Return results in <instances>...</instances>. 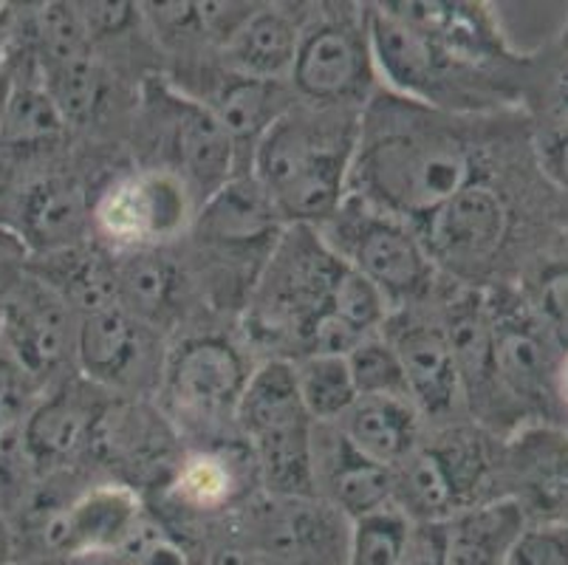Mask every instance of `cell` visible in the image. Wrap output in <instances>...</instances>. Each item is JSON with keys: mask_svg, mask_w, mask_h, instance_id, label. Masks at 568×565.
Listing matches in <instances>:
<instances>
[{"mask_svg": "<svg viewBox=\"0 0 568 565\" xmlns=\"http://www.w3.org/2000/svg\"><path fill=\"white\" fill-rule=\"evenodd\" d=\"M473 170L462 133L422 102L382 93L359 117L348 181L374 210L418 224L473 184Z\"/></svg>", "mask_w": 568, "mask_h": 565, "instance_id": "cell-1", "label": "cell"}, {"mask_svg": "<svg viewBox=\"0 0 568 565\" xmlns=\"http://www.w3.org/2000/svg\"><path fill=\"white\" fill-rule=\"evenodd\" d=\"M359 119L288 108L252 155L255 179L294 226L328 221L343 204Z\"/></svg>", "mask_w": 568, "mask_h": 565, "instance_id": "cell-2", "label": "cell"}, {"mask_svg": "<svg viewBox=\"0 0 568 565\" xmlns=\"http://www.w3.org/2000/svg\"><path fill=\"white\" fill-rule=\"evenodd\" d=\"M237 422L257 455L263 484L277 497L314 495V433L294 365L268 360L250 373L237 398Z\"/></svg>", "mask_w": 568, "mask_h": 565, "instance_id": "cell-3", "label": "cell"}, {"mask_svg": "<svg viewBox=\"0 0 568 565\" xmlns=\"http://www.w3.org/2000/svg\"><path fill=\"white\" fill-rule=\"evenodd\" d=\"M328 246L339 261L371 280L387 305L418 297L430 283V258L399 218L348 199L328 218Z\"/></svg>", "mask_w": 568, "mask_h": 565, "instance_id": "cell-4", "label": "cell"}, {"mask_svg": "<svg viewBox=\"0 0 568 565\" xmlns=\"http://www.w3.org/2000/svg\"><path fill=\"white\" fill-rule=\"evenodd\" d=\"M320 238V235H317ZM312 226H294L277 246L263 289L261 317L275 334H292L308 345L314 325L332 314L334 283L343 261L325 241H317Z\"/></svg>", "mask_w": 568, "mask_h": 565, "instance_id": "cell-5", "label": "cell"}, {"mask_svg": "<svg viewBox=\"0 0 568 565\" xmlns=\"http://www.w3.org/2000/svg\"><path fill=\"white\" fill-rule=\"evenodd\" d=\"M142 521L139 497L128 486H97L54 512L34 535L38 557H63L85 563L119 554Z\"/></svg>", "mask_w": 568, "mask_h": 565, "instance_id": "cell-6", "label": "cell"}, {"mask_svg": "<svg viewBox=\"0 0 568 565\" xmlns=\"http://www.w3.org/2000/svg\"><path fill=\"white\" fill-rule=\"evenodd\" d=\"M187 181L170 170H144L113 184L97 206V224L122 246L168 241L187 224Z\"/></svg>", "mask_w": 568, "mask_h": 565, "instance_id": "cell-7", "label": "cell"}, {"mask_svg": "<svg viewBox=\"0 0 568 565\" xmlns=\"http://www.w3.org/2000/svg\"><path fill=\"white\" fill-rule=\"evenodd\" d=\"M354 521L312 497H277L257 517L261 557L277 565H348Z\"/></svg>", "mask_w": 568, "mask_h": 565, "instance_id": "cell-8", "label": "cell"}, {"mask_svg": "<svg viewBox=\"0 0 568 565\" xmlns=\"http://www.w3.org/2000/svg\"><path fill=\"white\" fill-rule=\"evenodd\" d=\"M365 29L345 20H320L301 31L292 65L294 88L312 105H345L363 93L371 60Z\"/></svg>", "mask_w": 568, "mask_h": 565, "instance_id": "cell-9", "label": "cell"}, {"mask_svg": "<svg viewBox=\"0 0 568 565\" xmlns=\"http://www.w3.org/2000/svg\"><path fill=\"white\" fill-rule=\"evenodd\" d=\"M365 38L379 71L405 100L422 105L442 102V93L450 88L453 77H475L473 71L456 65L450 57H444L422 31L396 18L385 3L365 18Z\"/></svg>", "mask_w": 568, "mask_h": 565, "instance_id": "cell-10", "label": "cell"}, {"mask_svg": "<svg viewBox=\"0 0 568 565\" xmlns=\"http://www.w3.org/2000/svg\"><path fill=\"white\" fill-rule=\"evenodd\" d=\"M396 18L422 31L444 57H450L462 69L478 71L489 65L524 69L529 60L515 54L500 34L498 20L481 3H385Z\"/></svg>", "mask_w": 568, "mask_h": 565, "instance_id": "cell-11", "label": "cell"}, {"mask_svg": "<svg viewBox=\"0 0 568 565\" xmlns=\"http://www.w3.org/2000/svg\"><path fill=\"white\" fill-rule=\"evenodd\" d=\"M418 230H422L418 241L425 246L427 258L436 255L456 263L487 261L498 252L509 232V210L498 190L484 181H473L447 204L422 218Z\"/></svg>", "mask_w": 568, "mask_h": 565, "instance_id": "cell-12", "label": "cell"}, {"mask_svg": "<svg viewBox=\"0 0 568 565\" xmlns=\"http://www.w3.org/2000/svg\"><path fill=\"white\" fill-rule=\"evenodd\" d=\"M0 342L34 380L45 376L71 342L69 305L43 280L23 278L0 305Z\"/></svg>", "mask_w": 568, "mask_h": 565, "instance_id": "cell-13", "label": "cell"}, {"mask_svg": "<svg viewBox=\"0 0 568 565\" xmlns=\"http://www.w3.org/2000/svg\"><path fill=\"white\" fill-rule=\"evenodd\" d=\"M246 380L250 373L244 360L221 336L187 340L168 365V393L182 411L195 416H215L226 407H237Z\"/></svg>", "mask_w": 568, "mask_h": 565, "instance_id": "cell-14", "label": "cell"}, {"mask_svg": "<svg viewBox=\"0 0 568 565\" xmlns=\"http://www.w3.org/2000/svg\"><path fill=\"white\" fill-rule=\"evenodd\" d=\"M493 334V376L518 402L549 407L555 396L557 356L551 354L555 336L546 325L524 311H504L489 317Z\"/></svg>", "mask_w": 568, "mask_h": 565, "instance_id": "cell-15", "label": "cell"}, {"mask_svg": "<svg viewBox=\"0 0 568 565\" xmlns=\"http://www.w3.org/2000/svg\"><path fill=\"white\" fill-rule=\"evenodd\" d=\"M164 119H168L170 148L187 175L184 181H193L213 195L232 179L230 170L235 164V148L226 137L224 124L219 122L213 108L187 97H170L164 102Z\"/></svg>", "mask_w": 568, "mask_h": 565, "instance_id": "cell-16", "label": "cell"}, {"mask_svg": "<svg viewBox=\"0 0 568 565\" xmlns=\"http://www.w3.org/2000/svg\"><path fill=\"white\" fill-rule=\"evenodd\" d=\"M77 362L88 380L122 385L133 376L144 356L142 325L122 305L82 314L74 336Z\"/></svg>", "mask_w": 568, "mask_h": 565, "instance_id": "cell-17", "label": "cell"}, {"mask_svg": "<svg viewBox=\"0 0 568 565\" xmlns=\"http://www.w3.org/2000/svg\"><path fill=\"white\" fill-rule=\"evenodd\" d=\"M407 391L430 416H447L462 396V373L447 334L427 325H407L394 342Z\"/></svg>", "mask_w": 568, "mask_h": 565, "instance_id": "cell-18", "label": "cell"}, {"mask_svg": "<svg viewBox=\"0 0 568 565\" xmlns=\"http://www.w3.org/2000/svg\"><path fill=\"white\" fill-rule=\"evenodd\" d=\"M100 416L102 413L77 387H63L43 398L20 430V442L34 470L63 464L82 444H91Z\"/></svg>", "mask_w": 568, "mask_h": 565, "instance_id": "cell-19", "label": "cell"}, {"mask_svg": "<svg viewBox=\"0 0 568 565\" xmlns=\"http://www.w3.org/2000/svg\"><path fill=\"white\" fill-rule=\"evenodd\" d=\"M524 528V506L515 497L458 512L444 523L447 565H504Z\"/></svg>", "mask_w": 568, "mask_h": 565, "instance_id": "cell-20", "label": "cell"}, {"mask_svg": "<svg viewBox=\"0 0 568 565\" xmlns=\"http://www.w3.org/2000/svg\"><path fill=\"white\" fill-rule=\"evenodd\" d=\"M297 46L301 29L294 20L277 9H261L246 14L244 23L226 38L224 60L237 77L277 82L283 74H292Z\"/></svg>", "mask_w": 568, "mask_h": 565, "instance_id": "cell-21", "label": "cell"}, {"mask_svg": "<svg viewBox=\"0 0 568 565\" xmlns=\"http://www.w3.org/2000/svg\"><path fill=\"white\" fill-rule=\"evenodd\" d=\"M343 418L351 447L374 464L390 470L413 455L418 424L407 398L359 396Z\"/></svg>", "mask_w": 568, "mask_h": 565, "instance_id": "cell-22", "label": "cell"}, {"mask_svg": "<svg viewBox=\"0 0 568 565\" xmlns=\"http://www.w3.org/2000/svg\"><path fill=\"white\" fill-rule=\"evenodd\" d=\"M281 221L275 204L255 175H232L221 190L210 195L199 215V230L206 241L252 243L275 232Z\"/></svg>", "mask_w": 568, "mask_h": 565, "instance_id": "cell-23", "label": "cell"}, {"mask_svg": "<svg viewBox=\"0 0 568 565\" xmlns=\"http://www.w3.org/2000/svg\"><path fill=\"white\" fill-rule=\"evenodd\" d=\"M320 475L332 492V506H337L348 521L387 509V501L394 495L390 470L356 453L343 433L325 458L314 455V484Z\"/></svg>", "mask_w": 568, "mask_h": 565, "instance_id": "cell-24", "label": "cell"}, {"mask_svg": "<svg viewBox=\"0 0 568 565\" xmlns=\"http://www.w3.org/2000/svg\"><path fill=\"white\" fill-rule=\"evenodd\" d=\"M85 195L80 184L69 179H40L26 186L20 199V224L23 238L38 243L45 252L71 249L85 230Z\"/></svg>", "mask_w": 568, "mask_h": 565, "instance_id": "cell-25", "label": "cell"}, {"mask_svg": "<svg viewBox=\"0 0 568 565\" xmlns=\"http://www.w3.org/2000/svg\"><path fill=\"white\" fill-rule=\"evenodd\" d=\"M288 102L283 100L277 82L250 80V77H232L221 85L215 97L213 113L224 124L226 137L235 148V159L241 155V144H250L255 155L257 144L266 137V131L283 113L288 111Z\"/></svg>", "mask_w": 568, "mask_h": 565, "instance_id": "cell-26", "label": "cell"}, {"mask_svg": "<svg viewBox=\"0 0 568 565\" xmlns=\"http://www.w3.org/2000/svg\"><path fill=\"white\" fill-rule=\"evenodd\" d=\"M65 119L57 111L51 93L40 80L38 62L32 57V69H18L9 77L7 111H3V131L0 144L7 148H40L63 133Z\"/></svg>", "mask_w": 568, "mask_h": 565, "instance_id": "cell-27", "label": "cell"}, {"mask_svg": "<svg viewBox=\"0 0 568 565\" xmlns=\"http://www.w3.org/2000/svg\"><path fill=\"white\" fill-rule=\"evenodd\" d=\"M38 280H43L45 286L65 300V305H74L82 314L119 305L116 269L108 266L97 252H82L77 246L49 252Z\"/></svg>", "mask_w": 568, "mask_h": 565, "instance_id": "cell-28", "label": "cell"}, {"mask_svg": "<svg viewBox=\"0 0 568 565\" xmlns=\"http://www.w3.org/2000/svg\"><path fill=\"white\" fill-rule=\"evenodd\" d=\"M294 380L312 422L343 418L359 398L345 356L308 354L294 365Z\"/></svg>", "mask_w": 568, "mask_h": 565, "instance_id": "cell-29", "label": "cell"}, {"mask_svg": "<svg viewBox=\"0 0 568 565\" xmlns=\"http://www.w3.org/2000/svg\"><path fill=\"white\" fill-rule=\"evenodd\" d=\"M518 470L535 501L546 509H568V435H526L518 453Z\"/></svg>", "mask_w": 568, "mask_h": 565, "instance_id": "cell-30", "label": "cell"}, {"mask_svg": "<svg viewBox=\"0 0 568 565\" xmlns=\"http://www.w3.org/2000/svg\"><path fill=\"white\" fill-rule=\"evenodd\" d=\"M34 62L49 69L57 62L88 54V29L74 3H43L32 18Z\"/></svg>", "mask_w": 568, "mask_h": 565, "instance_id": "cell-31", "label": "cell"}, {"mask_svg": "<svg viewBox=\"0 0 568 565\" xmlns=\"http://www.w3.org/2000/svg\"><path fill=\"white\" fill-rule=\"evenodd\" d=\"M45 91L51 93L57 111L63 113L65 124L85 122L94 108L100 105L102 74L91 54L74 57V60L57 62L49 69H38Z\"/></svg>", "mask_w": 568, "mask_h": 565, "instance_id": "cell-32", "label": "cell"}, {"mask_svg": "<svg viewBox=\"0 0 568 565\" xmlns=\"http://www.w3.org/2000/svg\"><path fill=\"white\" fill-rule=\"evenodd\" d=\"M237 492V466L224 453H199L179 470L175 495L193 509L210 512L230 504Z\"/></svg>", "mask_w": 568, "mask_h": 565, "instance_id": "cell-33", "label": "cell"}, {"mask_svg": "<svg viewBox=\"0 0 568 565\" xmlns=\"http://www.w3.org/2000/svg\"><path fill=\"white\" fill-rule=\"evenodd\" d=\"M345 362H348L351 380H354V387L359 396L407 398V402H410L405 371H402V362L390 342L365 336V340L345 356Z\"/></svg>", "mask_w": 568, "mask_h": 565, "instance_id": "cell-34", "label": "cell"}, {"mask_svg": "<svg viewBox=\"0 0 568 565\" xmlns=\"http://www.w3.org/2000/svg\"><path fill=\"white\" fill-rule=\"evenodd\" d=\"M119 300H128L139 314H159L168 309L175 289V274L168 261L151 255V252H136L116 269Z\"/></svg>", "mask_w": 568, "mask_h": 565, "instance_id": "cell-35", "label": "cell"}, {"mask_svg": "<svg viewBox=\"0 0 568 565\" xmlns=\"http://www.w3.org/2000/svg\"><path fill=\"white\" fill-rule=\"evenodd\" d=\"M407 521L399 509H382L354 521L348 565H396Z\"/></svg>", "mask_w": 568, "mask_h": 565, "instance_id": "cell-36", "label": "cell"}, {"mask_svg": "<svg viewBox=\"0 0 568 565\" xmlns=\"http://www.w3.org/2000/svg\"><path fill=\"white\" fill-rule=\"evenodd\" d=\"M385 305L387 303L379 294V289L343 261L339 278L337 283H334V297H332L334 317H339L345 325H351L356 334L368 336L371 331L385 320Z\"/></svg>", "mask_w": 568, "mask_h": 565, "instance_id": "cell-37", "label": "cell"}, {"mask_svg": "<svg viewBox=\"0 0 568 565\" xmlns=\"http://www.w3.org/2000/svg\"><path fill=\"white\" fill-rule=\"evenodd\" d=\"M535 317L546 325L560 349H568V261L540 269L535 283Z\"/></svg>", "mask_w": 568, "mask_h": 565, "instance_id": "cell-38", "label": "cell"}, {"mask_svg": "<svg viewBox=\"0 0 568 565\" xmlns=\"http://www.w3.org/2000/svg\"><path fill=\"white\" fill-rule=\"evenodd\" d=\"M504 565H568V526L524 528Z\"/></svg>", "mask_w": 568, "mask_h": 565, "instance_id": "cell-39", "label": "cell"}, {"mask_svg": "<svg viewBox=\"0 0 568 565\" xmlns=\"http://www.w3.org/2000/svg\"><path fill=\"white\" fill-rule=\"evenodd\" d=\"M396 565H447L444 523H410Z\"/></svg>", "mask_w": 568, "mask_h": 565, "instance_id": "cell-40", "label": "cell"}, {"mask_svg": "<svg viewBox=\"0 0 568 565\" xmlns=\"http://www.w3.org/2000/svg\"><path fill=\"white\" fill-rule=\"evenodd\" d=\"M537 162L546 179L568 193V124H551L537 137Z\"/></svg>", "mask_w": 568, "mask_h": 565, "instance_id": "cell-41", "label": "cell"}, {"mask_svg": "<svg viewBox=\"0 0 568 565\" xmlns=\"http://www.w3.org/2000/svg\"><path fill=\"white\" fill-rule=\"evenodd\" d=\"M34 376L9 354V349L0 342V416L7 418L9 413L20 411L29 396Z\"/></svg>", "mask_w": 568, "mask_h": 565, "instance_id": "cell-42", "label": "cell"}, {"mask_svg": "<svg viewBox=\"0 0 568 565\" xmlns=\"http://www.w3.org/2000/svg\"><path fill=\"white\" fill-rule=\"evenodd\" d=\"M82 20H85L88 38L91 34H119L136 18V7L133 3H85L80 7Z\"/></svg>", "mask_w": 568, "mask_h": 565, "instance_id": "cell-43", "label": "cell"}, {"mask_svg": "<svg viewBox=\"0 0 568 565\" xmlns=\"http://www.w3.org/2000/svg\"><path fill=\"white\" fill-rule=\"evenodd\" d=\"M549 105L555 124H568V31H562V46L549 77Z\"/></svg>", "mask_w": 568, "mask_h": 565, "instance_id": "cell-44", "label": "cell"}, {"mask_svg": "<svg viewBox=\"0 0 568 565\" xmlns=\"http://www.w3.org/2000/svg\"><path fill=\"white\" fill-rule=\"evenodd\" d=\"M14 40V12L12 7H0V77L7 74V60Z\"/></svg>", "mask_w": 568, "mask_h": 565, "instance_id": "cell-45", "label": "cell"}, {"mask_svg": "<svg viewBox=\"0 0 568 565\" xmlns=\"http://www.w3.org/2000/svg\"><path fill=\"white\" fill-rule=\"evenodd\" d=\"M210 565H266V563L261 559V554L230 546V548H221V552H215L213 559H210Z\"/></svg>", "mask_w": 568, "mask_h": 565, "instance_id": "cell-46", "label": "cell"}, {"mask_svg": "<svg viewBox=\"0 0 568 565\" xmlns=\"http://www.w3.org/2000/svg\"><path fill=\"white\" fill-rule=\"evenodd\" d=\"M555 396H560L568 404V349L562 351L560 360H557L555 371Z\"/></svg>", "mask_w": 568, "mask_h": 565, "instance_id": "cell-47", "label": "cell"}, {"mask_svg": "<svg viewBox=\"0 0 568 565\" xmlns=\"http://www.w3.org/2000/svg\"><path fill=\"white\" fill-rule=\"evenodd\" d=\"M12 552H14L12 535L7 532V526H0V565H12Z\"/></svg>", "mask_w": 568, "mask_h": 565, "instance_id": "cell-48", "label": "cell"}, {"mask_svg": "<svg viewBox=\"0 0 568 565\" xmlns=\"http://www.w3.org/2000/svg\"><path fill=\"white\" fill-rule=\"evenodd\" d=\"M12 565H82L77 559H63V557H29L23 563H12Z\"/></svg>", "mask_w": 568, "mask_h": 565, "instance_id": "cell-49", "label": "cell"}, {"mask_svg": "<svg viewBox=\"0 0 568 565\" xmlns=\"http://www.w3.org/2000/svg\"><path fill=\"white\" fill-rule=\"evenodd\" d=\"M9 77H12V71H7V74L0 77V131H3V111H7V93H9Z\"/></svg>", "mask_w": 568, "mask_h": 565, "instance_id": "cell-50", "label": "cell"}, {"mask_svg": "<svg viewBox=\"0 0 568 565\" xmlns=\"http://www.w3.org/2000/svg\"><path fill=\"white\" fill-rule=\"evenodd\" d=\"M82 565H131L122 554H108V557H94V559H85Z\"/></svg>", "mask_w": 568, "mask_h": 565, "instance_id": "cell-51", "label": "cell"}, {"mask_svg": "<svg viewBox=\"0 0 568 565\" xmlns=\"http://www.w3.org/2000/svg\"><path fill=\"white\" fill-rule=\"evenodd\" d=\"M3 433H7V418L0 416V438H3Z\"/></svg>", "mask_w": 568, "mask_h": 565, "instance_id": "cell-52", "label": "cell"}, {"mask_svg": "<svg viewBox=\"0 0 568 565\" xmlns=\"http://www.w3.org/2000/svg\"><path fill=\"white\" fill-rule=\"evenodd\" d=\"M0 526H3V501H0Z\"/></svg>", "mask_w": 568, "mask_h": 565, "instance_id": "cell-53", "label": "cell"}, {"mask_svg": "<svg viewBox=\"0 0 568 565\" xmlns=\"http://www.w3.org/2000/svg\"><path fill=\"white\" fill-rule=\"evenodd\" d=\"M0 305H3V303H0Z\"/></svg>", "mask_w": 568, "mask_h": 565, "instance_id": "cell-54", "label": "cell"}]
</instances>
